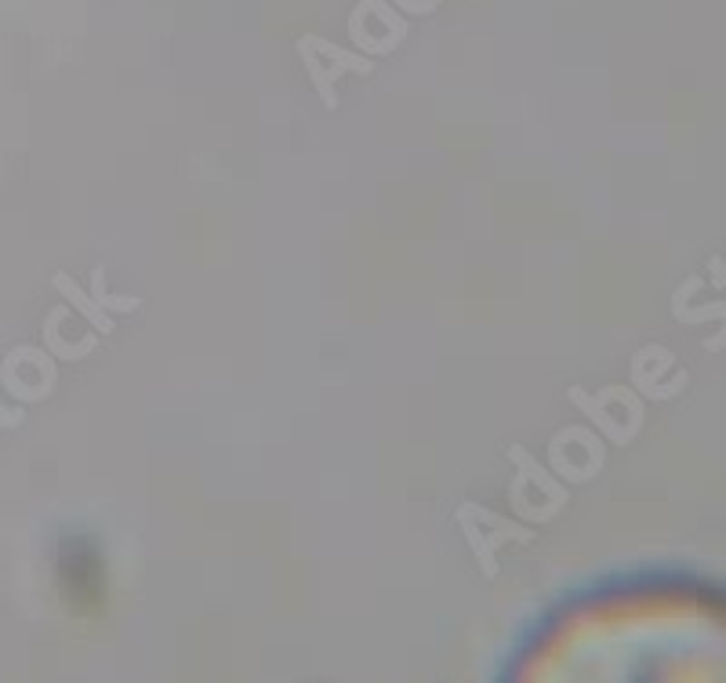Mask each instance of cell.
<instances>
[{"instance_id": "cell-5", "label": "cell", "mask_w": 726, "mask_h": 683, "mask_svg": "<svg viewBox=\"0 0 726 683\" xmlns=\"http://www.w3.org/2000/svg\"><path fill=\"white\" fill-rule=\"evenodd\" d=\"M95 298H99V306L106 303L109 309H135V306H139L135 298H125V295L113 298V295H106V273H102V269L95 273Z\"/></svg>"}, {"instance_id": "cell-6", "label": "cell", "mask_w": 726, "mask_h": 683, "mask_svg": "<svg viewBox=\"0 0 726 683\" xmlns=\"http://www.w3.org/2000/svg\"><path fill=\"white\" fill-rule=\"evenodd\" d=\"M19 422H22V412H19V407H4V404H0V426H11V429H16Z\"/></svg>"}, {"instance_id": "cell-1", "label": "cell", "mask_w": 726, "mask_h": 683, "mask_svg": "<svg viewBox=\"0 0 726 683\" xmlns=\"http://www.w3.org/2000/svg\"><path fill=\"white\" fill-rule=\"evenodd\" d=\"M301 40H306V44H309L312 51L324 55V59L335 66V70H331L335 77H338V73H346V70H352V73H364V77L371 73V62L360 59V55H349L346 48H335L331 40H324V37H317V33H306Z\"/></svg>"}, {"instance_id": "cell-2", "label": "cell", "mask_w": 726, "mask_h": 683, "mask_svg": "<svg viewBox=\"0 0 726 683\" xmlns=\"http://www.w3.org/2000/svg\"><path fill=\"white\" fill-rule=\"evenodd\" d=\"M54 288H59L62 295H70L73 303H77V309L84 313V317H88V320H91L95 327H102V331H113V324H109V317H106V313H102V309H95V306L88 303V298L77 291V284H70V277H66V273H59V277H54Z\"/></svg>"}, {"instance_id": "cell-4", "label": "cell", "mask_w": 726, "mask_h": 683, "mask_svg": "<svg viewBox=\"0 0 726 683\" xmlns=\"http://www.w3.org/2000/svg\"><path fill=\"white\" fill-rule=\"evenodd\" d=\"M360 8H364V11H371V16H378L381 22L389 26V33H392L396 44H400V40L407 37V22H404L400 16H396V11L386 4V0H360Z\"/></svg>"}, {"instance_id": "cell-3", "label": "cell", "mask_w": 726, "mask_h": 683, "mask_svg": "<svg viewBox=\"0 0 726 683\" xmlns=\"http://www.w3.org/2000/svg\"><path fill=\"white\" fill-rule=\"evenodd\" d=\"M298 55L306 59V70H309V77H312V85H317V91L324 95V106L327 109H335V88H331V77H327L324 70H320V62H317V51H312L306 40H298Z\"/></svg>"}]
</instances>
